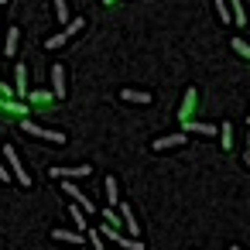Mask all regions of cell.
Here are the masks:
<instances>
[{"label":"cell","mask_w":250,"mask_h":250,"mask_svg":"<svg viewBox=\"0 0 250 250\" xmlns=\"http://www.w3.org/2000/svg\"><path fill=\"white\" fill-rule=\"evenodd\" d=\"M21 130H24V134H31V137H38V141L65 144V134H62V130H48V127H42V124H35V120H21Z\"/></svg>","instance_id":"6da1fadb"},{"label":"cell","mask_w":250,"mask_h":250,"mask_svg":"<svg viewBox=\"0 0 250 250\" xmlns=\"http://www.w3.org/2000/svg\"><path fill=\"white\" fill-rule=\"evenodd\" d=\"M4 158H7V165L14 168V178H18L21 185H31V175H28V171L21 168V161H18V151H14L11 144H4Z\"/></svg>","instance_id":"7a4b0ae2"},{"label":"cell","mask_w":250,"mask_h":250,"mask_svg":"<svg viewBox=\"0 0 250 250\" xmlns=\"http://www.w3.org/2000/svg\"><path fill=\"white\" fill-rule=\"evenodd\" d=\"M59 182H62L65 195H72V199H76V206H79V209H86V212H93V209H96V206H93V202H89V199H86V195H83L76 185H72V178H59Z\"/></svg>","instance_id":"3957f363"},{"label":"cell","mask_w":250,"mask_h":250,"mask_svg":"<svg viewBox=\"0 0 250 250\" xmlns=\"http://www.w3.org/2000/svg\"><path fill=\"white\" fill-rule=\"evenodd\" d=\"M93 168L89 165H79V168H48V175L59 182V178H83V175H89Z\"/></svg>","instance_id":"277c9868"},{"label":"cell","mask_w":250,"mask_h":250,"mask_svg":"<svg viewBox=\"0 0 250 250\" xmlns=\"http://www.w3.org/2000/svg\"><path fill=\"white\" fill-rule=\"evenodd\" d=\"M52 96L65 100V69L62 65H52Z\"/></svg>","instance_id":"5b68a950"},{"label":"cell","mask_w":250,"mask_h":250,"mask_svg":"<svg viewBox=\"0 0 250 250\" xmlns=\"http://www.w3.org/2000/svg\"><path fill=\"white\" fill-rule=\"evenodd\" d=\"M182 144H185V134H168V137L154 141L151 147H154V151H165V147H182Z\"/></svg>","instance_id":"8992f818"},{"label":"cell","mask_w":250,"mask_h":250,"mask_svg":"<svg viewBox=\"0 0 250 250\" xmlns=\"http://www.w3.org/2000/svg\"><path fill=\"white\" fill-rule=\"evenodd\" d=\"M120 216H124V226H127V233H130V236H141V223L134 219L130 206H120Z\"/></svg>","instance_id":"52a82bcc"},{"label":"cell","mask_w":250,"mask_h":250,"mask_svg":"<svg viewBox=\"0 0 250 250\" xmlns=\"http://www.w3.org/2000/svg\"><path fill=\"white\" fill-rule=\"evenodd\" d=\"M52 240H59V243H83V240H86V233H72V229H52Z\"/></svg>","instance_id":"ba28073f"},{"label":"cell","mask_w":250,"mask_h":250,"mask_svg":"<svg viewBox=\"0 0 250 250\" xmlns=\"http://www.w3.org/2000/svg\"><path fill=\"white\" fill-rule=\"evenodd\" d=\"M18 42H21V31H18V28H11V31H7V42H4V55H7V59H14Z\"/></svg>","instance_id":"9c48e42d"},{"label":"cell","mask_w":250,"mask_h":250,"mask_svg":"<svg viewBox=\"0 0 250 250\" xmlns=\"http://www.w3.org/2000/svg\"><path fill=\"white\" fill-rule=\"evenodd\" d=\"M185 130L202 134V137H212V134H216V127H212V124H195V120H188V117H185Z\"/></svg>","instance_id":"30bf717a"},{"label":"cell","mask_w":250,"mask_h":250,"mask_svg":"<svg viewBox=\"0 0 250 250\" xmlns=\"http://www.w3.org/2000/svg\"><path fill=\"white\" fill-rule=\"evenodd\" d=\"M120 100H127V103H151V93H144V89H141V93H137V89H124Z\"/></svg>","instance_id":"8fae6325"},{"label":"cell","mask_w":250,"mask_h":250,"mask_svg":"<svg viewBox=\"0 0 250 250\" xmlns=\"http://www.w3.org/2000/svg\"><path fill=\"white\" fill-rule=\"evenodd\" d=\"M14 79H18V96H28V69L24 65H18V72H14Z\"/></svg>","instance_id":"7c38bea8"},{"label":"cell","mask_w":250,"mask_h":250,"mask_svg":"<svg viewBox=\"0 0 250 250\" xmlns=\"http://www.w3.org/2000/svg\"><path fill=\"white\" fill-rule=\"evenodd\" d=\"M103 185H106V202H110V206H117V202H120V195H117V178L110 175Z\"/></svg>","instance_id":"4fadbf2b"},{"label":"cell","mask_w":250,"mask_h":250,"mask_svg":"<svg viewBox=\"0 0 250 250\" xmlns=\"http://www.w3.org/2000/svg\"><path fill=\"white\" fill-rule=\"evenodd\" d=\"M226 4H229V18H233L236 24H243L247 18H243V7H240V0H226Z\"/></svg>","instance_id":"5bb4252c"},{"label":"cell","mask_w":250,"mask_h":250,"mask_svg":"<svg viewBox=\"0 0 250 250\" xmlns=\"http://www.w3.org/2000/svg\"><path fill=\"white\" fill-rule=\"evenodd\" d=\"M192 103H195V89H188V93H185V103H182V113H178L182 120H185V117L192 113Z\"/></svg>","instance_id":"9a60e30c"},{"label":"cell","mask_w":250,"mask_h":250,"mask_svg":"<svg viewBox=\"0 0 250 250\" xmlns=\"http://www.w3.org/2000/svg\"><path fill=\"white\" fill-rule=\"evenodd\" d=\"M229 45H233V52H236V55H243V59H250V48H247V42H243V38H233Z\"/></svg>","instance_id":"2e32d148"},{"label":"cell","mask_w":250,"mask_h":250,"mask_svg":"<svg viewBox=\"0 0 250 250\" xmlns=\"http://www.w3.org/2000/svg\"><path fill=\"white\" fill-rule=\"evenodd\" d=\"M216 14H219V21H223V24L229 21V4H226V0H216Z\"/></svg>","instance_id":"e0dca14e"},{"label":"cell","mask_w":250,"mask_h":250,"mask_svg":"<svg viewBox=\"0 0 250 250\" xmlns=\"http://www.w3.org/2000/svg\"><path fill=\"white\" fill-rule=\"evenodd\" d=\"M65 42H69V35H65V31H59V35H52L45 45H48V48H59V45H65Z\"/></svg>","instance_id":"ac0fdd59"},{"label":"cell","mask_w":250,"mask_h":250,"mask_svg":"<svg viewBox=\"0 0 250 250\" xmlns=\"http://www.w3.org/2000/svg\"><path fill=\"white\" fill-rule=\"evenodd\" d=\"M219 137H223V151H226V147H233V141H229V137H233V127H229V124H223Z\"/></svg>","instance_id":"d6986e66"},{"label":"cell","mask_w":250,"mask_h":250,"mask_svg":"<svg viewBox=\"0 0 250 250\" xmlns=\"http://www.w3.org/2000/svg\"><path fill=\"white\" fill-rule=\"evenodd\" d=\"M55 14H59V21H62V24L69 21V7H65V0H55Z\"/></svg>","instance_id":"ffe728a7"},{"label":"cell","mask_w":250,"mask_h":250,"mask_svg":"<svg viewBox=\"0 0 250 250\" xmlns=\"http://www.w3.org/2000/svg\"><path fill=\"white\" fill-rule=\"evenodd\" d=\"M72 223H76L79 229H86V216H83V209H79V206H72Z\"/></svg>","instance_id":"44dd1931"},{"label":"cell","mask_w":250,"mask_h":250,"mask_svg":"<svg viewBox=\"0 0 250 250\" xmlns=\"http://www.w3.org/2000/svg\"><path fill=\"white\" fill-rule=\"evenodd\" d=\"M89 243L100 250V247H103V233H96V229H93V233H89Z\"/></svg>","instance_id":"7402d4cb"},{"label":"cell","mask_w":250,"mask_h":250,"mask_svg":"<svg viewBox=\"0 0 250 250\" xmlns=\"http://www.w3.org/2000/svg\"><path fill=\"white\" fill-rule=\"evenodd\" d=\"M0 96H4V100H11V96H14V89H11V86H4V79H0Z\"/></svg>","instance_id":"603a6c76"},{"label":"cell","mask_w":250,"mask_h":250,"mask_svg":"<svg viewBox=\"0 0 250 250\" xmlns=\"http://www.w3.org/2000/svg\"><path fill=\"white\" fill-rule=\"evenodd\" d=\"M0 182H7V168L4 165H0Z\"/></svg>","instance_id":"cb8c5ba5"},{"label":"cell","mask_w":250,"mask_h":250,"mask_svg":"<svg viewBox=\"0 0 250 250\" xmlns=\"http://www.w3.org/2000/svg\"><path fill=\"white\" fill-rule=\"evenodd\" d=\"M4 4H7V0H0V14H4Z\"/></svg>","instance_id":"d4e9b609"},{"label":"cell","mask_w":250,"mask_h":250,"mask_svg":"<svg viewBox=\"0 0 250 250\" xmlns=\"http://www.w3.org/2000/svg\"><path fill=\"white\" fill-rule=\"evenodd\" d=\"M103 4H113V0H103Z\"/></svg>","instance_id":"484cf974"}]
</instances>
